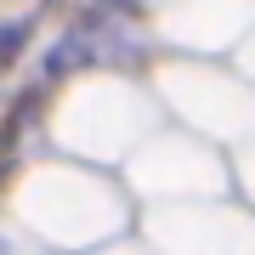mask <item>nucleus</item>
I'll return each instance as SVG.
<instances>
[{
	"label": "nucleus",
	"instance_id": "nucleus-1",
	"mask_svg": "<svg viewBox=\"0 0 255 255\" xmlns=\"http://www.w3.org/2000/svg\"><path fill=\"white\" fill-rule=\"evenodd\" d=\"M23 40H28V28H23V23H6V28H0V74H6V68L23 57Z\"/></svg>",
	"mask_w": 255,
	"mask_h": 255
}]
</instances>
